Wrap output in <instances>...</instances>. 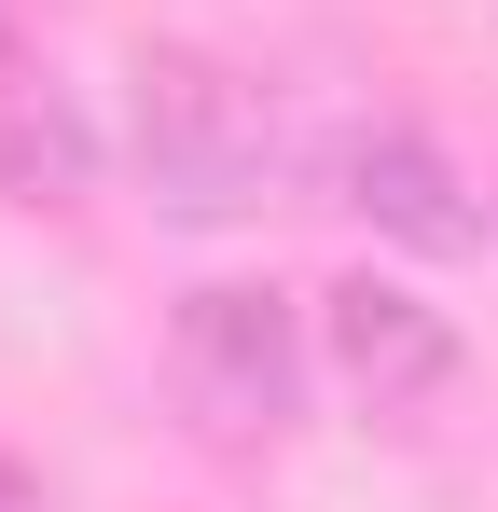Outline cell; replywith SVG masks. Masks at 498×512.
Returning a JSON list of instances; mask_svg holds the SVG:
<instances>
[{"label": "cell", "instance_id": "2", "mask_svg": "<svg viewBox=\"0 0 498 512\" xmlns=\"http://www.w3.org/2000/svg\"><path fill=\"white\" fill-rule=\"evenodd\" d=\"M305 374H319V346L291 319V291H263V277H208V291H180V319H166V388H180V416L208 429V443H291L305 429Z\"/></svg>", "mask_w": 498, "mask_h": 512}, {"label": "cell", "instance_id": "6", "mask_svg": "<svg viewBox=\"0 0 498 512\" xmlns=\"http://www.w3.org/2000/svg\"><path fill=\"white\" fill-rule=\"evenodd\" d=\"M0 512H42V485H28V471H14V457H0Z\"/></svg>", "mask_w": 498, "mask_h": 512}, {"label": "cell", "instance_id": "3", "mask_svg": "<svg viewBox=\"0 0 498 512\" xmlns=\"http://www.w3.org/2000/svg\"><path fill=\"white\" fill-rule=\"evenodd\" d=\"M319 360H332V388L346 402H374V416H429L443 388H457V319L429 305V291H402V277H332L319 291Z\"/></svg>", "mask_w": 498, "mask_h": 512}, {"label": "cell", "instance_id": "5", "mask_svg": "<svg viewBox=\"0 0 498 512\" xmlns=\"http://www.w3.org/2000/svg\"><path fill=\"white\" fill-rule=\"evenodd\" d=\"M83 180H97V139H83L70 84H56V56L0 14V208H83Z\"/></svg>", "mask_w": 498, "mask_h": 512}, {"label": "cell", "instance_id": "1", "mask_svg": "<svg viewBox=\"0 0 498 512\" xmlns=\"http://www.w3.org/2000/svg\"><path fill=\"white\" fill-rule=\"evenodd\" d=\"M125 153H139V194H153L166 222H249L291 180V125H277V97L249 84L236 56L153 42L139 56V97H125Z\"/></svg>", "mask_w": 498, "mask_h": 512}, {"label": "cell", "instance_id": "4", "mask_svg": "<svg viewBox=\"0 0 498 512\" xmlns=\"http://www.w3.org/2000/svg\"><path fill=\"white\" fill-rule=\"evenodd\" d=\"M332 208H346V222H374V236L415 250V263H457L471 236H485L471 180L443 167V139L402 125V111H374V125H346V139H332Z\"/></svg>", "mask_w": 498, "mask_h": 512}]
</instances>
